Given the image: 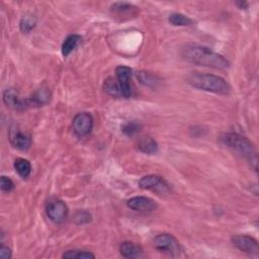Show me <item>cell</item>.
Instances as JSON below:
<instances>
[{
  "instance_id": "cell-1",
  "label": "cell",
  "mask_w": 259,
  "mask_h": 259,
  "mask_svg": "<svg viewBox=\"0 0 259 259\" xmlns=\"http://www.w3.org/2000/svg\"><path fill=\"white\" fill-rule=\"evenodd\" d=\"M182 55L186 61L200 66L215 69H226L230 66L229 61L224 56L203 46L187 45L184 48Z\"/></svg>"
},
{
  "instance_id": "cell-2",
  "label": "cell",
  "mask_w": 259,
  "mask_h": 259,
  "mask_svg": "<svg viewBox=\"0 0 259 259\" xmlns=\"http://www.w3.org/2000/svg\"><path fill=\"white\" fill-rule=\"evenodd\" d=\"M187 82L194 88L213 92L216 94L226 95L229 94L231 91L230 84L224 78L213 74H191L187 78Z\"/></svg>"
},
{
  "instance_id": "cell-3",
  "label": "cell",
  "mask_w": 259,
  "mask_h": 259,
  "mask_svg": "<svg viewBox=\"0 0 259 259\" xmlns=\"http://www.w3.org/2000/svg\"><path fill=\"white\" fill-rule=\"evenodd\" d=\"M221 142L228 148H231L239 154L246 157L249 161H251V163H254V166L257 169L256 152L252 143L247 138L236 133H226L221 137Z\"/></svg>"
},
{
  "instance_id": "cell-4",
  "label": "cell",
  "mask_w": 259,
  "mask_h": 259,
  "mask_svg": "<svg viewBox=\"0 0 259 259\" xmlns=\"http://www.w3.org/2000/svg\"><path fill=\"white\" fill-rule=\"evenodd\" d=\"M154 247L164 254L177 257L182 253V246L177 239L170 234H160L154 238Z\"/></svg>"
},
{
  "instance_id": "cell-5",
  "label": "cell",
  "mask_w": 259,
  "mask_h": 259,
  "mask_svg": "<svg viewBox=\"0 0 259 259\" xmlns=\"http://www.w3.org/2000/svg\"><path fill=\"white\" fill-rule=\"evenodd\" d=\"M115 75L119 87H121L122 94L124 97L129 98L133 95L132 76L133 70L128 66H117L115 69Z\"/></svg>"
},
{
  "instance_id": "cell-6",
  "label": "cell",
  "mask_w": 259,
  "mask_h": 259,
  "mask_svg": "<svg viewBox=\"0 0 259 259\" xmlns=\"http://www.w3.org/2000/svg\"><path fill=\"white\" fill-rule=\"evenodd\" d=\"M46 213L50 220L54 223H62L68 216L69 209L64 202L53 200L48 203Z\"/></svg>"
},
{
  "instance_id": "cell-7",
  "label": "cell",
  "mask_w": 259,
  "mask_h": 259,
  "mask_svg": "<svg viewBox=\"0 0 259 259\" xmlns=\"http://www.w3.org/2000/svg\"><path fill=\"white\" fill-rule=\"evenodd\" d=\"M72 127L74 133L78 137L88 135L93 128V118L88 112H80L74 116Z\"/></svg>"
},
{
  "instance_id": "cell-8",
  "label": "cell",
  "mask_w": 259,
  "mask_h": 259,
  "mask_svg": "<svg viewBox=\"0 0 259 259\" xmlns=\"http://www.w3.org/2000/svg\"><path fill=\"white\" fill-rule=\"evenodd\" d=\"M232 243L239 250L249 255H258L259 246L256 239L247 235H235L232 237Z\"/></svg>"
},
{
  "instance_id": "cell-9",
  "label": "cell",
  "mask_w": 259,
  "mask_h": 259,
  "mask_svg": "<svg viewBox=\"0 0 259 259\" xmlns=\"http://www.w3.org/2000/svg\"><path fill=\"white\" fill-rule=\"evenodd\" d=\"M128 207L133 211L140 213H151L157 209V204L154 200L146 196H135L130 198L127 203Z\"/></svg>"
},
{
  "instance_id": "cell-10",
  "label": "cell",
  "mask_w": 259,
  "mask_h": 259,
  "mask_svg": "<svg viewBox=\"0 0 259 259\" xmlns=\"http://www.w3.org/2000/svg\"><path fill=\"white\" fill-rule=\"evenodd\" d=\"M139 185L143 189H155L161 192L168 189V185L164 182V179L161 176L158 175L144 176L139 182Z\"/></svg>"
},
{
  "instance_id": "cell-11",
  "label": "cell",
  "mask_w": 259,
  "mask_h": 259,
  "mask_svg": "<svg viewBox=\"0 0 259 259\" xmlns=\"http://www.w3.org/2000/svg\"><path fill=\"white\" fill-rule=\"evenodd\" d=\"M9 141L14 148L22 151L30 149L32 144L30 137L17 129H11L9 131Z\"/></svg>"
},
{
  "instance_id": "cell-12",
  "label": "cell",
  "mask_w": 259,
  "mask_h": 259,
  "mask_svg": "<svg viewBox=\"0 0 259 259\" xmlns=\"http://www.w3.org/2000/svg\"><path fill=\"white\" fill-rule=\"evenodd\" d=\"M51 99V92L46 88L37 89L32 96L25 99L26 106L28 107H42L49 104Z\"/></svg>"
},
{
  "instance_id": "cell-13",
  "label": "cell",
  "mask_w": 259,
  "mask_h": 259,
  "mask_svg": "<svg viewBox=\"0 0 259 259\" xmlns=\"http://www.w3.org/2000/svg\"><path fill=\"white\" fill-rule=\"evenodd\" d=\"M3 102L8 108L12 110L22 111L27 108L26 101H23V99L19 98L17 92L14 89H7L4 91Z\"/></svg>"
},
{
  "instance_id": "cell-14",
  "label": "cell",
  "mask_w": 259,
  "mask_h": 259,
  "mask_svg": "<svg viewBox=\"0 0 259 259\" xmlns=\"http://www.w3.org/2000/svg\"><path fill=\"white\" fill-rule=\"evenodd\" d=\"M137 147L141 152L149 155H153L158 152V144L156 143L154 139H152L149 136H145L139 139Z\"/></svg>"
},
{
  "instance_id": "cell-15",
  "label": "cell",
  "mask_w": 259,
  "mask_h": 259,
  "mask_svg": "<svg viewBox=\"0 0 259 259\" xmlns=\"http://www.w3.org/2000/svg\"><path fill=\"white\" fill-rule=\"evenodd\" d=\"M119 252L126 258H138L143 255V249L133 242L122 243Z\"/></svg>"
},
{
  "instance_id": "cell-16",
  "label": "cell",
  "mask_w": 259,
  "mask_h": 259,
  "mask_svg": "<svg viewBox=\"0 0 259 259\" xmlns=\"http://www.w3.org/2000/svg\"><path fill=\"white\" fill-rule=\"evenodd\" d=\"M82 43V37L78 35L68 36L62 45V54L64 57H67L72 51H74L79 45Z\"/></svg>"
},
{
  "instance_id": "cell-17",
  "label": "cell",
  "mask_w": 259,
  "mask_h": 259,
  "mask_svg": "<svg viewBox=\"0 0 259 259\" xmlns=\"http://www.w3.org/2000/svg\"><path fill=\"white\" fill-rule=\"evenodd\" d=\"M14 169L19 176L28 178L32 172V164L29 160L24 158H17L14 161Z\"/></svg>"
},
{
  "instance_id": "cell-18",
  "label": "cell",
  "mask_w": 259,
  "mask_h": 259,
  "mask_svg": "<svg viewBox=\"0 0 259 259\" xmlns=\"http://www.w3.org/2000/svg\"><path fill=\"white\" fill-rule=\"evenodd\" d=\"M169 23L174 27H186L193 24L192 19L182 13H172L168 18Z\"/></svg>"
},
{
  "instance_id": "cell-19",
  "label": "cell",
  "mask_w": 259,
  "mask_h": 259,
  "mask_svg": "<svg viewBox=\"0 0 259 259\" xmlns=\"http://www.w3.org/2000/svg\"><path fill=\"white\" fill-rule=\"evenodd\" d=\"M104 89L108 94H110L113 97H119V96L123 95L121 87H119V85H118V82L115 81L113 78H108L107 79L104 83Z\"/></svg>"
},
{
  "instance_id": "cell-20",
  "label": "cell",
  "mask_w": 259,
  "mask_h": 259,
  "mask_svg": "<svg viewBox=\"0 0 259 259\" xmlns=\"http://www.w3.org/2000/svg\"><path fill=\"white\" fill-rule=\"evenodd\" d=\"M142 130V124L138 121H131L126 123L123 127H122V131L126 136L132 137L137 135L138 133H140V131Z\"/></svg>"
},
{
  "instance_id": "cell-21",
  "label": "cell",
  "mask_w": 259,
  "mask_h": 259,
  "mask_svg": "<svg viewBox=\"0 0 259 259\" xmlns=\"http://www.w3.org/2000/svg\"><path fill=\"white\" fill-rule=\"evenodd\" d=\"M137 78L139 79V80H140V82L142 84H144L146 86L154 87L158 83V79L154 75H152L148 72H144V71L139 72L137 74Z\"/></svg>"
},
{
  "instance_id": "cell-22",
  "label": "cell",
  "mask_w": 259,
  "mask_h": 259,
  "mask_svg": "<svg viewBox=\"0 0 259 259\" xmlns=\"http://www.w3.org/2000/svg\"><path fill=\"white\" fill-rule=\"evenodd\" d=\"M63 258L69 259H87V258H95V255L88 251L83 250H69L63 254Z\"/></svg>"
},
{
  "instance_id": "cell-23",
  "label": "cell",
  "mask_w": 259,
  "mask_h": 259,
  "mask_svg": "<svg viewBox=\"0 0 259 259\" xmlns=\"http://www.w3.org/2000/svg\"><path fill=\"white\" fill-rule=\"evenodd\" d=\"M37 26V19L35 16L32 15H26L22 18L21 24H19V27H21V31L23 33H30L35 27Z\"/></svg>"
},
{
  "instance_id": "cell-24",
  "label": "cell",
  "mask_w": 259,
  "mask_h": 259,
  "mask_svg": "<svg viewBox=\"0 0 259 259\" xmlns=\"http://www.w3.org/2000/svg\"><path fill=\"white\" fill-rule=\"evenodd\" d=\"M137 7L127 2H116L111 6V10L117 14L132 13Z\"/></svg>"
},
{
  "instance_id": "cell-25",
  "label": "cell",
  "mask_w": 259,
  "mask_h": 259,
  "mask_svg": "<svg viewBox=\"0 0 259 259\" xmlns=\"http://www.w3.org/2000/svg\"><path fill=\"white\" fill-rule=\"evenodd\" d=\"M91 221V216L87 212H78L75 216V222L79 225L87 224Z\"/></svg>"
},
{
  "instance_id": "cell-26",
  "label": "cell",
  "mask_w": 259,
  "mask_h": 259,
  "mask_svg": "<svg viewBox=\"0 0 259 259\" xmlns=\"http://www.w3.org/2000/svg\"><path fill=\"white\" fill-rule=\"evenodd\" d=\"M0 186H1V189L3 191L9 192L14 188V184L9 177L1 176V178H0Z\"/></svg>"
},
{
  "instance_id": "cell-27",
  "label": "cell",
  "mask_w": 259,
  "mask_h": 259,
  "mask_svg": "<svg viewBox=\"0 0 259 259\" xmlns=\"http://www.w3.org/2000/svg\"><path fill=\"white\" fill-rule=\"evenodd\" d=\"M0 257L2 259H8L11 257V250L6 247V246H1L0 247Z\"/></svg>"
},
{
  "instance_id": "cell-28",
  "label": "cell",
  "mask_w": 259,
  "mask_h": 259,
  "mask_svg": "<svg viewBox=\"0 0 259 259\" xmlns=\"http://www.w3.org/2000/svg\"><path fill=\"white\" fill-rule=\"evenodd\" d=\"M238 6H239V8H240V9H246L247 8V2H242V1H240V2H237L236 3Z\"/></svg>"
}]
</instances>
